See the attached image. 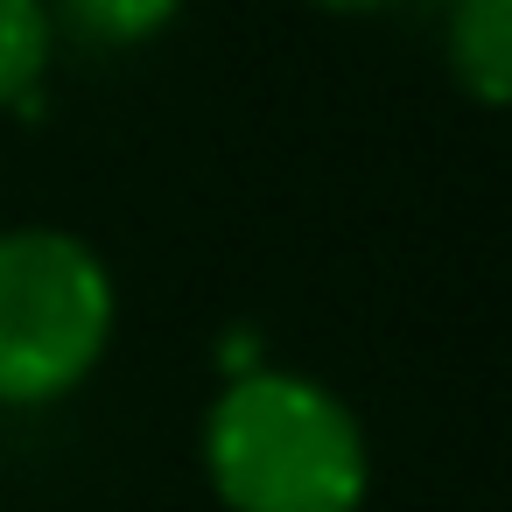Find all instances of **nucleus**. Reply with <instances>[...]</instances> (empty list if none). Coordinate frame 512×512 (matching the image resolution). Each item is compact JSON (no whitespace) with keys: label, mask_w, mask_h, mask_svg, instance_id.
<instances>
[{"label":"nucleus","mask_w":512,"mask_h":512,"mask_svg":"<svg viewBox=\"0 0 512 512\" xmlns=\"http://www.w3.org/2000/svg\"><path fill=\"white\" fill-rule=\"evenodd\" d=\"M449 71L477 106L512 99V0H456L449 8Z\"/></svg>","instance_id":"3"},{"label":"nucleus","mask_w":512,"mask_h":512,"mask_svg":"<svg viewBox=\"0 0 512 512\" xmlns=\"http://www.w3.org/2000/svg\"><path fill=\"white\" fill-rule=\"evenodd\" d=\"M113 309V274L85 239L57 225L0 232V400L43 407L85 386L113 344Z\"/></svg>","instance_id":"2"},{"label":"nucleus","mask_w":512,"mask_h":512,"mask_svg":"<svg viewBox=\"0 0 512 512\" xmlns=\"http://www.w3.org/2000/svg\"><path fill=\"white\" fill-rule=\"evenodd\" d=\"M183 0H50V29H71L85 50H141L176 22Z\"/></svg>","instance_id":"4"},{"label":"nucleus","mask_w":512,"mask_h":512,"mask_svg":"<svg viewBox=\"0 0 512 512\" xmlns=\"http://www.w3.org/2000/svg\"><path fill=\"white\" fill-rule=\"evenodd\" d=\"M309 8H323V15H386L400 0H309Z\"/></svg>","instance_id":"6"},{"label":"nucleus","mask_w":512,"mask_h":512,"mask_svg":"<svg viewBox=\"0 0 512 512\" xmlns=\"http://www.w3.org/2000/svg\"><path fill=\"white\" fill-rule=\"evenodd\" d=\"M50 50H57L50 0H0V113H8V106H36Z\"/></svg>","instance_id":"5"},{"label":"nucleus","mask_w":512,"mask_h":512,"mask_svg":"<svg viewBox=\"0 0 512 512\" xmlns=\"http://www.w3.org/2000/svg\"><path fill=\"white\" fill-rule=\"evenodd\" d=\"M204 477L225 512H358L372 449L330 386L253 365L204 414Z\"/></svg>","instance_id":"1"}]
</instances>
